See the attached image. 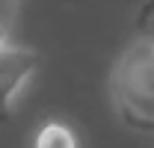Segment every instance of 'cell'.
<instances>
[{"label":"cell","instance_id":"cell-3","mask_svg":"<svg viewBox=\"0 0 154 148\" xmlns=\"http://www.w3.org/2000/svg\"><path fill=\"white\" fill-rule=\"evenodd\" d=\"M36 148H77L74 133L59 125V122H48L45 128L36 133Z\"/></svg>","mask_w":154,"mask_h":148},{"label":"cell","instance_id":"cell-1","mask_svg":"<svg viewBox=\"0 0 154 148\" xmlns=\"http://www.w3.org/2000/svg\"><path fill=\"white\" fill-rule=\"evenodd\" d=\"M110 89L128 125L154 130V42L148 36L134 39L122 51L110 77Z\"/></svg>","mask_w":154,"mask_h":148},{"label":"cell","instance_id":"cell-4","mask_svg":"<svg viewBox=\"0 0 154 148\" xmlns=\"http://www.w3.org/2000/svg\"><path fill=\"white\" fill-rule=\"evenodd\" d=\"M139 36H148L154 42V0H148L139 12Z\"/></svg>","mask_w":154,"mask_h":148},{"label":"cell","instance_id":"cell-2","mask_svg":"<svg viewBox=\"0 0 154 148\" xmlns=\"http://www.w3.org/2000/svg\"><path fill=\"white\" fill-rule=\"evenodd\" d=\"M38 62H42V56L36 51L0 42V116L12 104V98L21 92V86L36 74Z\"/></svg>","mask_w":154,"mask_h":148},{"label":"cell","instance_id":"cell-6","mask_svg":"<svg viewBox=\"0 0 154 148\" xmlns=\"http://www.w3.org/2000/svg\"><path fill=\"white\" fill-rule=\"evenodd\" d=\"M3 36H6V33H3V30H0V42H3Z\"/></svg>","mask_w":154,"mask_h":148},{"label":"cell","instance_id":"cell-5","mask_svg":"<svg viewBox=\"0 0 154 148\" xmlns=\"http://www.w3.org/2000/svg\"><path fill=\"white\" fill-rule=\"evenodd\" d=\"M15 12H18V0H0V30H3V33H6V27L12 24Z\"/></svg>","mask_w":154,"mask_h":148}]
</instances>
